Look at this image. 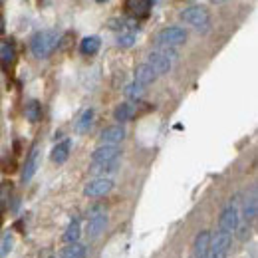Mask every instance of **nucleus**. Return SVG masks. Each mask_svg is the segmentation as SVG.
Instances as JSON below:
<instances>
[{
    "label": "nucleus",
    "instance_id": "obj_1",
    "mask_svg": "<svg viewBox=\"0 0 258 258\" xmlns=\"http://www.w3.org/2000/svg\"><path fill=\"white\" fill-rule=\"evenodd\" d=\"M58 46H60V36L54 30H40V32L34 34L32 42H30L32 54L40 60L48 58Z\"/></svg>",
    "mask_w": 258,
    "mask_h": 258
},
{
    "label": "nucleus",
    "instance_id": "obj_2",
    "mask_svg": "<svg viewBox=\"0 0 258 258\" xmlns=\"http://www.w3.org/2000/svg\"><path fill=\"white\" fill-rule=\"evenodd\" d=\"M181 20L189 26H195L197 30H207L209 24H211V18H209V10L205 6H199V4H193V6H187L181 10Z\"/></svg>",
    "mask_w": 258,
    "mask_h": 258
},
{
    "label": "nucleus",
    "instance_id": "obj_3",
    "mask_svg": "<svg viewBox=\"0 0 258 258\" xmlns=\"http://www.w3.org/2000/svg\"><path fill=\"white\" fill-rule=\"evenodd\" d=\"M187 40V32L179 26H171V28H165L157 34V46H167V48H175V46H181L185 44Z\"/></svg>",
    "mask_w": 258,
    "mask_h": 258
},
{
    "label": "nucleus",
    "instance_id": "obj_4",
    "mask_svg": "<svg viewBox=\"0 0 258 258\" xmlns=\"http://www.w3.org/2000/svg\"><path fill=\"white\" fill-rule=\"evenodd\" d=\"M238 221H240V217H238V209H236L234 205H228L225 211L221 213V219H219V232H223V234H228V236H230V234L236 230Z\"/></svg>",
    "mask_w": 258,
    "mask_h": 258
},
{
    "label": "nucleus",
    "instance_id": "obj_5",
    "mask_svg": "<svg viewBox=\"0 0 258 258\" xmlns=\"http://www.w3.org/2000/svg\"><path fill=\"white\" fill-rule=\"evenodd\" d=\"M113 189V181L111 179H105V177H96L92 179L86 187H84V195L86 197H103Z\"/></svg>",
    "mask_w": 258,
    "mask_h": 258
},
{
    "label": "nucleus",
    "instance_id": "obj_6",
    "mask_svg": "<svg viewBox=\"0 0 258 258\" xmlns=\"http://www.w3.org/2000/svg\"><path fill=\"white\" fill-rule=\"evenodd\" d=\"M40 155H42L40 153V145H34L32 149H30V153H28V157H26L24 169H22V181L24 183H28L34 175H36V171L40 167Z\"/></svg>",
    "mask_w": 258,
    "mask_h": 258
},
{
    "label": "nucleus",
    "instance_id": "obj_7",
    "mask_svg": "<svg viewBox=\"0 0 258 258\" xmlns=\"http://www.w3.org/2000/svg\"><path fill=\"white\" fill-rule=\"evenodd\" d=\"M121 149L117 145H101L92 153V163H103V161H115L119 159Z\"/></svg>",
    "mask_w": 258,
    "mask_h": 258
},
{
    "label": "nucleus",
    "instance_id": "obj_8",
    "mask_svg": "<svg viewBox=\"0 0 258 258\" xmlns=\"http://www.w3.org/2000/svg\"><path fill=\"white\" fill-rule=\"evenodd\" d=\"M123 139H125V127L123 125H109V127H105L101 131L103 145H117Z\"/></svg>",
    "mask_w": 258,
    "mask_h": 258
},
{
    "label": "nucleus",
    "instance_id": "obj_9",
    "mask_svg": "<svg viewBox=\"0 0 258 258\" xmlns=\"http://www.w3.org/2000/svg\"><path fill=\"white\" fill-rule=\"evenodd\" d=\"M16 62V50L12 46V42H6V40H0V66L2 70H10Z\"/></svg>",
    "mask_w": 258,
    "mask_h": 258
},
{
    "label": "nucleus",
    "instance_id": "obj_10",
    "mask_svg": "<svg viewBox=\"0 0 258 258\" xmlns=\"http://www.w3.org/2000/svg\"><path fill=\"white\" fill-rule=\"evenodd\" d=\"M209 244H211V232H209V230L199 232V234H197V238H195V244H193L195 258H207Z\"/></svg>",
    "mask_w": 258,
    "mask_h": 258
},
{
    "label": "nucleus",
    "instance_id": "obj_11",
    "mask_svg": "<svg viewBox=\"0 0 258 258\" xmlns=\"http://www.w3.org/2000/svg\"><path fill=\"white\" fill-rule=\"evenodd\" d=\"M147 64L153 68L155 76H159V74H167V72L171 70V60H169V58H165L163 54H159L157 50H153V52L149 54V62H147Z\"/></svg>",
    "mask_w": 258,
    "mask_h": 258
},
{
    "label": "nucleus",
    "instance_id": "obj_12",
    "mask_svg": "<svg viewBox=\"0 0 258 258\" xmlns=\"http://www.w3.org/2000/svg\"><path fill=\"white\" fill-rule=\"evenodd\" d=\"M155 72H153V68L149 64H139L135 68V84H139V86H149V84H153L155 82Z\"/></svg>",
    "mask_w": 258,
    "mask_h": 258
},
{
    "label": "nucleus",
    "instance_id": "obj_13",
    "mask_svg": "<svg viewBox=\"0 0 258 258\" xmlns=\"http://www.w3.org/2000/svg\"><path fill=\"white\" fill-rule=\"evenodd\" d=\"M105 226H107V217L103 213H97V215H94L88 221V236L90 238H97L105 230Z\"/></svg>",
    "mask_w": 258,
    "mask_h": 258
},
{
    "label": "nucleus",
    "instance_id": "obj_14",
    "mask_svg": "<svg viewBox=\"0 0 258 258\" xmlns=\"http://www.w3.org/2000/svg\"><path fill=\"white\" fill-rule=\"evenodd\" d=\"M256 215H258L256 191L252 189V195H250V199H246V201H244V209H242V217H244L246 225H248V223H254V221H256Z\"/></svg>",
    "mask_w": 258,
    "mask_h": 258
},
{
    "label": "nucleus",
    "instance_id": "obj_15",
    "mask_svg": "<svg viewBox=\"0 0 258 258\" xmlns=\"http://www.w3.org/2000/svg\"><path fill=\"white\" fill-rule=\"evenodd\" d=\"M151 6H153V2H149V0H129L125 4V8L133 16H147Z\"/></svg>",
    "mask_w": 258,
    "mask_h": 258
},
{
    "label": "nucleus",
    "instance_id": "obj_16",
    "mask_svg": "<svg viewBox=\"0 0 258 258\" xmlns=\"http://www.w3.org/2000/svg\"><path fill=\"white\" fill-rule=\"evenodd\" d=\"M70 149H72V141H70V139L60 141V143L52 149V161L54 163H66L68 161V157H70Z\"/></svg>",
    "mask_w": 258,
    "mask_h": 258
},
{
    "label": "nucleus",
    "instance_id": "obj_17",
    "mask_svg": "<svg viewBox=\"0 0 258 258\" xmlns=\"http://www.w3.org/2000/svg\"><path fill=\"white\" fill-rule=\"evenodd\" d=\"M86 256H88V248L84 244H80V242H72V244H68V246H64L60 250V258H86Z\"/></svg>",
    "mask_w": 258,
    "mask_h": 258
},
{
    "label": "nucleus",
    "instance_id": "obj_18",
    "mask_svg": "<svg viewBox=\"0 0 258 258\" xmlns=\"http://www.w3.org/2000/svg\"><path fill=\"white\" fill-rule=\"evenodd\" d=\"M24 115L30 123H38L42 119V103L38 99H30L26 105H24Z\"/></svg>",
    "mask_w": 258,
    "mask_h": 258
},
{
    "label": "nucleus",
    "instance_id": "obj_19",
    "mask_svg": "<svg viewBox=\"0 0 258 258\" xmlns=\"http://www.w3.org/2000/svg\"><path fill=\"white\" fill-rule=\"evenodd\" d=\"M99 46H101V40L97 36H88V38H84L80 42V52L84 56H94V54H97Z\"/></svg>",
    "mask_w": 258,
    "mask_h": 258
},
{
    "label": "nucleus",
    "instance_id": "obj_20",
    "mask_svg": "<svg viewBox=\"0 0 258 258\" xmlns=\"http://www.w3.org/2000/svg\"><path fill=\"white\" fill-rule=\"evenodd\" d=\"M117 167H119V159H115V161L92 163L90 171H92L94 175H107V173H115V171H117Z\"/></svg>",
    "mask_w": 258,
    "mask_h": 258
},
{
    "label": "nucleus",
    "instance_id": "obj_21",
    "mask_svg": "<svg viewBox=\"0 0 258 258\" xmlns=\"http://www.w3.org/2000/svg\"><path fill=\"white\" fill-rule=\"evenodd\" d=\"M113 117H115V121H129L131 117H133V105L127 103V101H123V103H119L115 109H113Z\"/></svg>",
    "mask_w": 258,
    "mask_h": 258
},
{
    "label": "nucleus",
    "instance_id": "obj_22",
    "mask_svg": "<svg viewBox=\"0 0 258 258\" xmlns=\"http://www.w3.org/2000/svg\"><path fill=\"white\" fill-rule=\"evenodd\" d=\"M94 115H96V111L90 107V109H86L84 113H82V117H80V121L76 123V129H78V133H88L90 127H92V123H94Z\"/></svg>",
    "mask_w": 258,
    "mask_h": 258
},
{
    "label": "nucleus",
    "instance_id": "obj_23",
    "mask_svg": "<svg viewBox=\"0 0 258 258\" xmlns=\"http://www.w3.org/2000/svg\"><path fill=\"white\" fill-rule=\"evenodd\" d=\"M80 234H82V226H80V221H72V223L68 225V228H66L64 240L68 242V244H72V242H78Z\"/></svg>",
    "mask_w": 258,
    "mask_h": 258
},
{
    "label": "nucleus",
    "instance_id": "obj_24",
    "mask_svg": "<svg viewBox=\"0 0 258 258\" xmlns=\"http://www.w3.org/2000/svg\"><path fill=\"white\" fill-rule=\"evenodd\" d=\"M14 248V234L12 232H6L2 238H0V258H6Z\"/></svg>",
    "mask_w": 258,
    "mask_h": 258
},
{
    "label": "nucleus",
    "instance_id": "obj_25",
    "mask_svg": "<svg viewBox=\"0 0 258 258\" xmlns=\"http://www.w3.org/2000/svg\"><path fill=\"white\" fill-rule=\"evenodd\" d=\"M143 90H145L143 86H139V84L131 82V84L125 86V90H123V92H125V96H127L129 99H141V97H143Z\"/></svg>",
    "mask_w": 258,
    "mask_h": 258
},
{
    "label": "nucleus",
    "instance_id": "obj_26",
    "mask_svg": "<svg viewBox=\"0 0 258 258\" xmlns=\"http://www.w3.org/2000/svg\"><path fill=\"white\" fill-rule=\"evenodd\" d=\"M10 193H12V183H2V187H0V209H6V205L10 201Z\"/></svg>",
    "mask_w": 258,
    "mask_h": 258
},
{
    "label": "nucleus",
    "instance_id": "obj_27",
    "mask_svg": "<svg viewBox=\"0 0 258 258\" xmlns=\"http://www.w3.org/2000/svg\"><path fill=\"white\" fill-rule=\"evenodd\" d=\"M117 44H119V48H131V46L135 44V34L133 32L121 34V36H119V40H117Z\"/></svg>",
    "mask_w": 258,
    "mask_h": 258
},
{
    "label": "nucleus",
    "instance_id": "obj_28",
    "mask_svg": "<svg viewBox=\"0 0 258 258\" xmlns=\"http://www.w3.org/2000/svg\"><path fill=\"white\" fill-rule=\"evenodd\" d=\"M234 232H238V238L240 240H246L248 236H250V226L244 225V226H236V230Z\"/></svg>",
    "mask_w": 258,
    "mask_h": 258
},
{
    "label": "nucleus",
    "instance_id": "obj_29",
    "mask_svg": "<svg viewBox=\"0 0 258 258\" xmlns=\"http://www.w3.org/2000/svg\"><path fill=\"white\" fill-rule=\"evenodd\" d=\"M4 32V18H2V14H0V34Z\"/></svg>",
    "mask_w": 258,
    "mask_h": 258
}]
</instances>
